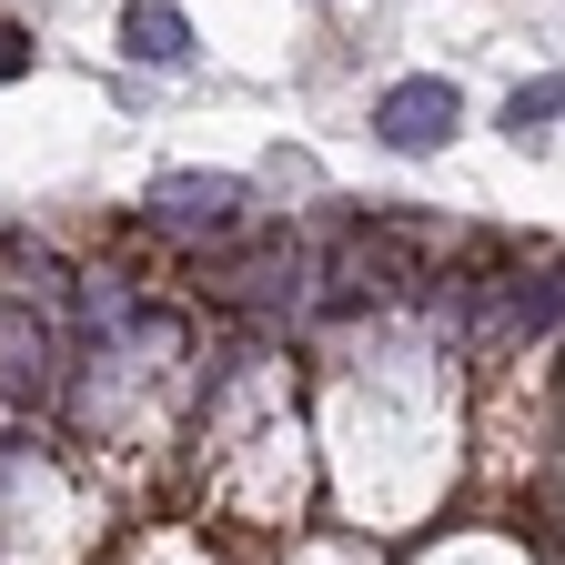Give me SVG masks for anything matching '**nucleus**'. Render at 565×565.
<instances>
[{"instance_id":"nucleus-4","label":"nucleus","mask_w":565,"mask_h":565,"mask_svg":"<svg viewBox=\"0 0 565 565\" xmlns=\"http://www.w3.org/2000/svg\"><path fill=\"white\" fill-rule=\"evenodd\" d=\"M141 212H152V233H172V243H233L243 212H253V182L243 172H162Z\"/></svg>"},{"instance_id":"nucleus-7","label":"nucleus","mask_w":565,"mask_h":565,"mask_svg":"<svg viewBox=\"0 0 565 565\" xmlns=\"http://www.w3.org/2000/svg\"><path fill=\"white\" fill-rule=\"evenodd\" d=\"M555 111H565V82H525V92H515V102H505V131H515V141H525V131H545V121H555Z\"/></svg>"},{"instance_id":"nucleus-3","label":"nucleus","mask_w":565,"mask_h":565,"mask_svg":"<svg viewBox=\"0 0 565 565\" xmlns=\"http://www.w3.org/2000/svg\"><path fill=\"white\" fill-rule=\"evenodd\" d=\"M0 384L51 404L71 384V313L51 294H0Z\"/></svg>"},{"instance_id":"nucleus-2","label":"nucleus","mask_w":565,"mask_h":565,"mask_svg":"<svg viewBox=\"0 0 565 565\" xmlns=\"http://www.w3.org/2000/svg\"><path fill=\"white\" fill-rule=\"evenodd\" d=\"M294 294H303V243L294 233L212 243V263H202V303H223V313H294Z\"/></svg>"},{"instance_id":"nucleus-1","label":"nucleus","mask_w":565,"mask_h":565,"mask_svg":"<svg viewBox=\"0 0 565 565\" xmlns=\"http://www.w3.org/2000/svg\"><path fill=\"white\" fill-rule=\"evenodd\" d=\"M435 273H445V233L424 223V212H364V223H343V243L323 253V303L333 313H353V303H404Z\"/></svg>"},{"instance_id":"nucleus-5","label":"nucleus","mask_w":565,"mask_h":565,"mask_svg":"<svg viewBox=\"0 0 565 565\" xmlns=\"http://www.w3.org/2000/svg\"><path fill=\"white\" fill-rule=\"evenodd\" d=\"M455 121H465L455 82H394V92L374 102V141H384V152H404V162L445 152V141H455Z\"/></svg>"},{"instance_id":"nucleus-6","label":"nucleus","mask_w":565,"mask_h":565,"mask_svg":"<svg viewBox=\"0 0 565 565\" xmlns=\"http://www.w3.org/2000/svg\"><path fill=\"white\" fill-rule=\"evenodd\" d=\"M111 41H121V61H182L192 51V21L162 11V0H131V11L111 21Z\"/></svg>"},{"instance_id":"nucleus-8","label":"nucleus","mask_w":565,"mask_h":565,"mask_svg":"<svg viewBox=\"0 0 565 565\" xmlns=\"http://www.w3.org/2000/svg\"><path fill=\"white\" fill-rule=\"evenodd\" d=\"M21 71H31V31L0 21V82H21Z\"/></svg>"}]
</instances>
